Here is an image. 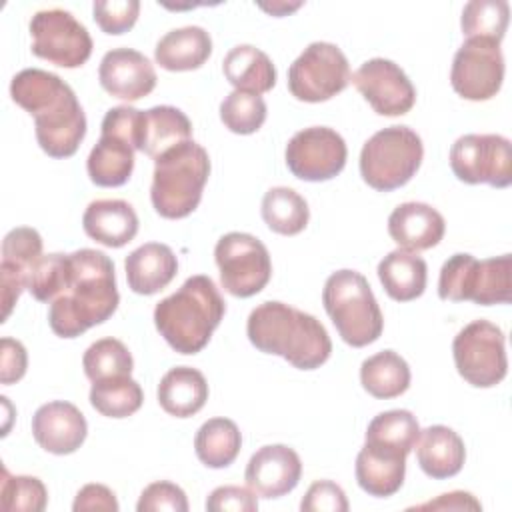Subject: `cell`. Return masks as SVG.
<instances>
[{"mask_svg": "<svg viewBox=\"0 0 512 512\" xmlns=\"http://www.w3.org/2000/svg\"><path fill=\"white\" fill-rule=\"evenodd\" d=\"M220 120L234 134H254L266 120V102L258 94L234 90L220 104Z\"/></svg>", "mask_w": 512, "mask_h": 512, "instance_id": "obj_38", "label": "cell"}, {"mask_svg": "<svg viewBox=\"0 0 512 512\" xmlns=\"http://www.w3.org/2000/svg\"><path fill=\"white\" fill-rule=\"evenodd\" d=\"M74 512H88V510H102V512H118L116 494L104 484H86L78 490L74 504Z\"/></svg>", "mask_w": 512, "mask_h": 512, "instance_id": "obj_47", "label": "cell"}, {"mask_svg": "<svg viewBox=\"0 0 512 512\" xmlns=\"http://www.w3.org/2000/svg\"><path fill=\"white\" fill-rule=\"evenodd\" d=\"M302 476L300 456L286 444L258 448L244 472L246 486L262 498H280L292 492Z\"/></svg>", "mask_w": 512, "mask_h": 512, "instance_id": "obj_19", "label": "cell"}, {"mask_svg": "<svg viewBox=\"0 0 512 512\" xmlns=\"http://www.w3.org/2000/svg\"><path fill=\"white\" fill-rule=\"evenodd\" d=\"M288 170L306 182H324L338 176L348 158L344 138L328 126H312L296 132L286 144Z\"/></svg>", "mask_w": 512, "mask_h": 512, "instance_id": "obj_16", "label": "cell"}, {"mask_svg": "<svg viewBox=\"0 0 512 512\" xmlns=\"http://www.w3.org/2000/svg\"><path fill=\"white\" fill-rule=\"evenodd\" d=\"M302 512H346L348 500L344 490L332 480H316L300 502Z\"/></svg>", "mask_w": 512, "mask_h": 512, "instance_id": "obj_43", "label": "cell"}, {"mask_svg": "<svg viewBox=\"0 0 512 512\" xmlns=\"http://www.w3.org/2000/svg\"><path fill=\"white\" fill-rule=\"evenodd\" d=\"M212 54V38L202 26H184L166 32L156 48L154 58L164 70L188 72L200 68Z\"/></svg>", "mask_w": 512, "mask_h": 512, "instance_id": "obj_27", "label": "cell"}, {"mask_svg": "<svg viewBox=\"0 0 512 512\" xmlns=\"http://www.w3.org/2000/svg\"><path fill=\"white\" fill-rule=\"evenodd\" d=\"M42 256V236L38 230L18 226L10 230L2 240V260L24 268L26 272Z\"/></svg>", "mask_w": 512, "mask_h": 512, "instance_id": "obj_41", "label": "cell"}, {"mask_svg": "<svg viewBox=\"0 0 512 512\" xmlns=\"http://www.w3.org/2000/svg\"><path fill=\"white\" fill-rule=\"evenodd\" d=\"M84 374L96 382L114 376H130L134 360L130 350L118 338H100L90 344L82 356Z\"/></svg>", "mask_w": 512, "mask_h": 512, "instance_id": "obj_37", "label": "cell"}, {"mask_svg": "<svg viewBox=\"0 0 512 512\" xmlns=\"http://www.w3.org/2000/svg\"><path fill=\"white\" fill-rule=\"evenodd\" d=\"M144 392L130 376H114L92 382L90 404L96 412L108 418H128L140 410Z\"/></svg>", "mask_w": 512, "mask_h": 512, "instance_id": "obj_35", "label": "cell"}, {"mask_svg": "<svg viewBox=\"0 0 512 512\" xmlns=\"http://www.w3.org/2000/svg\"><path fill=\"white\" fill-rule=\"evenodd\" d=\"M450 168L466 184H512V146L500 134H464L450 148Z\"/></svg>", "mask_w": 512, "mask_h": 512, "instance_id": "obj_14", "label": "cell"}, {"mask_svg": "<svg viewBox=\"0 0 512 512\" xmlns=\"http://www.w3.org/2000/svg\"><path fill=\"white\" fill-rule=\"evenodd\" d=\"M362 388L380 400L404 394L410 386V366L394 350H382L360 364Z\"/></svg>", "mask_w": 512, "mask_h": 512, "instance_id": "obj_31", "label": "cell"}, {"mask_svg": "<svg viewBox=\"0 0 512 512\" xmlns=\"http://www.w3.org/2000/svg\"><path fill=\"white\" fill-rule=\"evenodd\" d=\"M142 110L132 106L110 108L100 126V140L90 150L86 170L90 180L102 188H116L130 180L134 152L140 150Z\"/></svg>", "mask_w": 512, "mask_h": 512, "instance_id": "obj_9", "label": "cell"}, {"mask_svg": "<svg viewBox=\"0 0 512 512\" xmlns=\"http://www.w3.org/2000/svg\"><path fill=\"white\" fill-rule=\"evenodd\" d=\"M246 334L254 348L282 356L298 370L320 368L332 352V340L316 316L276 300L250 312Z\"/></svg>", "mask_w": 512, "mask_h": 512, "instance_id": "obj_3", "label": "cell"}, {"mask_svg": "<svg viewBox=\"0 0 512 512\" xmlns=\"http://www.w3.org/2000/svg\"><path fill=\"white\" fill-rule=\"evenodd\" d=\"M356 482L358 486L376 498H388L396 494L406 476V456L364 444L356 456Z\"/></svg>", "mask_w": 512, "mask_h": 512, "instance_id": "obj_25", "label": "cell"}, {"mask_svg": "<svg viewBox=\"0 0 512 512\" xmlns=\"http://www.w3.org/2000/svg\"><path fill=\"white\" fill-rule=\"evenodd\" d=\"M504 80V56L500 44L486 38H466L456 50L450 84L458 96L472 102L490 100Z\"/></svg>", "mask_w": 512, "mask_h": 512, "instance_id": "obj_15", "label": "cell"}, {"mask_svg": "<svg viewBox=\"0 0 512 512\" xmlns=\"http://www.w3.org/2000/svg\"><path fill=\"white\" fill-rule=\"evenodd\" d=\"M510 20V4L506 0H472L464 6L460 26L466 38H486L502 42Z\"/></svg>", "mask_w": 512, "mask_h": 512, "instance_id": "obj_36", "label": "cell"}, {"mask_svg": "<svg viewBox=\"0 0 512 512\" xmlns=\"http://www.w3.org/2000/svg\"><path fill=\"white\" fill-rule=\"evenodd\" d=\"M420 436V424L410 410H388L372 418L366 428V442L402 456H408Z\"/></svg>", "mask_w": 512, "mask_h": 512, "instance_id": "obj_33", "label": "cell"}, {"mask_svg": "<svg viewBox=\"0 0 512 512\" xmlns=\"http://www.w3.org/2000/svg\"><path fill=\"white\" fill-rule=\"evenodd\" d=\"M512 256L502 254L476 260L472 254L450 256L438 278V296L450 302H474L478 306L510 304L512 300Z\"/></svg>", "mask_w": 512, "mask_h": 512, "instance_id": "obj_7", "label": "cell"}, {"mask_svg": "<svg viewBox=\"0 0 512 512\" xmlns=\"http://www.w3.org/2000/svg\"><path fill=\"white\" fill-rule=\"evenodd\" d=\"M446 230L442 214L424 202H404L388 216V234L404 250L420 252L436 246Z\"/></svg>", "mask_w": 512, "mask_h": 512, "instance_id": "obj_21", "label": "cell"}, {"mask_svg": "<svg viewBox=\"0 0 512 512\" xmlns=\"http://www.w3.org/2000/svg\"><path fill=\"white\" fill-rule=\"evenodd\" d=\"M414 510H482V504L470 492H448L438 496L436 500H428L424 504L414 506Z\"/></svg>", "mask_w": 512, "mask_h": 512, "instance_id": "obj_48", "label": "cell"}, {"mask_svg": "<svg viewBox=\"0 0 512 512\" xmlns=\"http://www.w3.org/2000/svg\"><path fill=\"white\" fill-rule=\"evenodd\" d=\"M32 54L60 68H80L92 54V38L68 10H40L30 20Z\"/></svg>", "mask_w": 512, "mask_h": 512, "instance_id": "obj_13", "label": "cell"}, {"mask_svg": "<svg viewBox=\"0 0 512 512\" xmlns=\"http://www.w3.org/2000/svg\"><path fill=\"white\" fill-rule=\"evenodd\" d=\"M506 338L500 326L490 320H472L452 342V356L458 374L476 388H492L506 378Z\"/></svg>", "mask_w": 512, "mask_h": 512, "instance_id": "obj_10", "label": "cell"}, {"mask_svg": "<svg viewBox=\"0 0 512 512\" xmlns=\"http://www.w3.org/2000/svg\"><path fill=\"white\" fill-rule=\"evenodd\" d=\"M138 512H158V510H170V512H186L188 510V498L180 486L168 480L152 482L148 484L140 500L136 504Z\"/></svg>", "mask_w": 512, "mask_h": 512, "instance_id": "obj_42", "label": "cell"}, {"mask_svg": "<svg viewBox=\"0 0 512 512\" xmlns=\"http://www.w3.org/2000/svg\"><path fill=\"white\" fill-rule=\"evenodd\" d=\"M378 278L392 300L410 302L424 294L428 266L416 252L396 248L380 260Z\"/></svg>", "mask_w": 512, "mask_h": 512, "instance_id": "obj_28", "label": "cell"}, {"mask_svg": "<svg viewBox=\"0 0 512 512\" xmlns=\"http://www.w3.org/2000/svg\"><path fill=\"white\" fill-rule=\"evenodd\" d=\"M422 158V138L412 128L388 126L364 142L360 152V176L370 188L392 192L412 180Z\"/></svg>", "mask_w": 512, "mask_h": 512, "instance_id": "obj_8", "label": "cell"}, {"mask_svg": "<svg viewBox=\"0 0 512 512\" xmlns=\"http://www.w3.org/2000/svg\"><path fill=\"white\" fill-rule=\"evenodd\" d=\"M28 272L16 264L4 262L0 264V288H2V320L6 322L14 304L18 302L22 290L26 288Z\"/></svg>", "mask_w": 512, "mask_h": 512, "instance_id": "obj_46", "label": "cell"}, {"mask_svg": "<svg viewBox=\"0 0 512 512\" xmlns=\"http://www.w3.org/2000/svg\"><path fill=\"white\" fill-rule=\"evenodd\" d=\"M322 304L348 346L362 348L380 338L384 316L360 272L344 268L330 274L322 290Z\"/></svg>", "mask_w": 512, "mask_h": 512, "instance_id": "obj_6", "label": "cell"}, {"mask_svg": "<svg viewBox=\"0 0 512 512\" xmlns=\"http://www.w3.org/2000/svg\"><path fill=\"white\" fill-rule=\"evenodd\" d=\"M210 176V156L194 140H186L154 160L150 200L154 210L168 220L186 218L200 200Z\"/></svg>", "mask_w": 512, "mask_h": 512, "instance_id": "obj_5", "label": "cell"}, {"mask_svg": "<svg viewBox=\"0 0 512 512\" xmlns=\"http://www.w3.org/2000/svg\"><path fill=\"white\" fill-rule=\"evenodd\" d=\"M416 460L422 472L434 480L456 476L466 460L464 440L448 426L434 424L420 430L416 442Z\"/></svg>", "mask_w": 512, "mask_h": 512, "instance_id": "obj_24", "label": "cell"}, {"mask_svg": "<svg viewBox=\"0 0 512 512\" xmlns=\"http://www.w3.org/2000/svg\"><path fill=\"white\" fill-rule=\"evenodd\" d=\"M352 82L380 116L408 114L416 102V88L406 72L386 58L366 60L352 74Z\"/></svg>", "mask_w": 512, "mask_h": 512, "instance_id": "obj_17", "label": "cell"}, {"mask_svg": "<svg viewBox=\"0 0 512 512\" xmlns=\"http://www.w3.org/2000/svg\"><path fill=\"white\" fill-rule=\"evenodd\" d=\"M88 434L84 414L70 402L54 400L42 404L32 416V436L40 448L64 456L76 452Z\"/></svg>", "mask_w": 512, "mask_h": 512, "instance_id": "obj_20", "label": "cell"}, {"mask_svg": "<svg viewBox=\"0 0 512 512\" xmlns=\"http://www.w3.org/2000/svg\"><path fill=\"white\" fill-rule=\"evenodd\" d=\"M124 270L132 292L152 296L174 280L178 272V258L170 246L146 242L126 256Z\"/></svg>", "mask_w": 512, "mask_h": 512, "instance_id": "obj_22", "label": "cell"}, {"mask_svg": "<svg viewBox=\"0 0 512 512\" xmlns=\"http://www.w3.org/2000/svg\"><path fill=\"white\" fill-rule=\"evenodd\" d=\"M222 288L236 298L258 294L272 276L268 248L252 234L228 232L214 248Z\"/></svg>", "mask_w": 512, "mask_h": 512, "instance_id": "obj_12", "label": "cell"}, {"mask_svg": "<svg viewBox=\"0 0 512 512\" xmlns=\"http://www.w3.org/2000/svg\"><path fill=\"white\" fill-rule=\"evenodd\" d=\"M82 228L98 244L122 248L138 234V216L126 200H94L84 210Z\"/></svg>", "mask_w": 512, "mask_h": 512, "instance_id": "obj_23", "label": "cell"}, {"mask_svg": "<svg viewBox=\"0 0 512 512\" xmlns=\"http://www.w3.org/2000/svg\"><path fill=\"white\" fill-rule=\"evenodd\" d=\"M226 80L242 92L264 94L276 84V68L266 52L252 44H238L228 50L222 62Z\"/></svg>", "mask_w": 512, "mask_h": 512, "instance_id": "obj_30", "label": "cell"}, {"mask_svg": "<svg viewBox=\"0 0 512 512\" xmlns=\"http://www.w3.org/2000/svg\"><path fill=\"white\" fill-rule=\"evenodd\" d=\"M208 512H254L258 510L256 492L244 486H218L210 492L206 500Z\"/></svg>", "mask_w": 512, "mask_h": 512, "instance_id": "obj_44", "label": "cell"}, {"mask_svg": "<svg viewBox=\"0 0 512 512\" xmlns=\"http://www.w3.org/2000/svg\"><path fill=\"white\" fill-rule=\"evenodd\" d=\"M114 262L100 250L80 248L70 254L66 280L50 302L48 324L60 338H76L106 322L118 308Z\"/></svg>", "mask_w": 512, "mask_h": 512, "instance_id": "obj_1", "label": "cell"}, {"mask_svg": "<svg viewBox=\"0 0 512 512\" xmlns=\"http://www.w3.org/2000/svg\"><path fill=\"white\" fill-rule=\"evenodd\" d=\"M12 100L34 118L36 140L50 158H70L86 136V114L74 90L56 74L26 68L10 82Z\"/></svg>", "mask_w": 512, "mask_h": 512, "instance_id": "obj_2", "label": "cell"}, {"mask_svg": "<svg viewBox=\"0 0 512 512\" xmlns=\"http://www.w3.org/2000/svg\"><path fill=\"white\" fill-rule=\"evenodd\" d=\"M162 410L176 418H188L200 412L208 400V382L192 366L170 368L156 390Z\"/></svg>", "mask_w": 512, "mask_h": 512, "instance_id": "obj_26", "label": "cell"}, {"mask_svg": "<svg viewBox=\"0 0 512 512\" xmlns=\"http://www.w3.org/2000/svg\"><path fill=\"white\" fill-rule=\"evenodd\" d=\"M226 302L214 280L190 276L154 308V324L168 346L180 354H198L224 318Z\"/></svg>", "mask_w": 512, "mask_h": 512, "instance_id": "obj_4", "label": "cell"}, {"mask_svg": "<svg viewBox=\"0 0 512 512\" xmlns=\"http://www.w3.org/2000/svg\"><path fill=\"white\" fill-rule=\"evenodd\" d=\"M98 80L110 96L136 102L154 90L158 78L152 62L142 52L112 48L100 60Z\"/></svg>", "mask_w": 512, "mask_h": 512, "instance_id": "obj_18", "label": "cell"}, {"mask_svg": "<svg viewBox=\"0 0 512 512\" xmlns=\"http://www.w3.org/2000/svg\"><path fill=\"white\" fill-rule=\"evenodd\" d=\"M260 212L266 226L282 236L300 234L310 220L308 202L288 186L270 188L262 198Z\"/></svg>", "mask_w": 512, "mask_h": 512, "instance_id": "obj_34", "label": "cell"}, {"mask_svg": "<svg viewBox=\"0 0 512 512\" xmlns=\"http://www.w3.org/2000/svg\"><path fill=\"white\" fill-rule=\"evenodd\" d=\"M298 6H300V4H294V6H288V4H278V6H272V8H264V6H262V8H264V10H270L272 14H276V16H278V10H282V14H284V12L296 10Z\"/></svg>", "mask_w": 512, "mask_h": 512, "instance_id": "obj_49", "label": "cell"}, {"mask_svg": "<svg viewBox=\"0 0 512 512\" xmlns=\"http://www.w3.org/2000/svg\"><path fill=\"white\" fill-rule=\"evenodd\" d=\"M94 22L104 34H124L128 32L140 14L138 0H98L92 6Z\"/></svg>", "mask_w": 512, "mask_h": 512, "instance_id": "obj_40", "label": "cell"}, {"mask_svg": "<svg viewBox=\"0 0 512 512\" xmlns=\"http://www.w3.org/2000/svg\"><path fill=\"white\" fill-rule=\"evenodd\" d=\"M242 434L238 426L228 418L206 420L194 438V450L198 460L208 468H226L240 454Z\"/></svg>", "mask_w": 512, "mask_h": 512, "instance_id": "obj_32", "label": "cell"}, {"mask_svg": "<svg viewBox=\"0 0 512 512\" xmlns=\"http://www.w3.org/2000/svg\"><path fill=\"white\" fill-rule=\"evenodd\" d=\"M28 368V354L20 340L4 336L0 340V382L14 384L22 380Z\"/></svg>", "mask_w": 512, "mask_h": 512, "instance_id": "obj_45", "label": "cell"}, {"mask_svg": "<svg viewBox=\"0 0 512 512\" xmlns=\"http://www.w3.org/2000/svg\"><path fill=\"white\" fill-rule=\"evenodd\" d=\"M352 82L344 52L330 42H312L288 68V90L302 102H326Z\"/></svg>", "mask_w": 512, "mask_h": 512, "instance_id": "obj_11", "label": "cell"}, {"mask_svg": "<svg viewBox=\"0 0 512 512\" xmlns=\"http://www.w3.org/2000/svg\"><path fill=\"white\" fill-rule=\"evenodd\" d=\"M0 502L6 512H42L48 504V490L36 476H12L2 466Z\"/></svg>", "mask_w": 512, "mask_h": 512, "instance_id": "obj_39", "label": "cell"}, {"mask_svg": "<svg viewBox=\"0 0 512 512\" xmlns=\"http://www.w3.org/2000/svg\"><path fill=\"white\" fill-rule=\"evenodd\" d=\"M192 140V122L176 106H154L142 110L140 152L158 158L166 150Z\"/></svg>", "mask_w": 512, "mask_h": 512, "instance_id": "obj_29", "label": "cell"}]
</instances>
